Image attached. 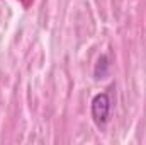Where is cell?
Here are the masks:
<instances>
[{"label":"cell","mask_w":146,"mask_h":145,"mask_svg":"<svg viewBox=\"0 0 146 145\" xmlns=\"http://www.w3.org/2000/svg\"><path fill=\"white\" fill-rule=\"evenodd\" d=\"M110 116V97L107 92H100L92 99V118L99 126H104Z\"/></svg>","instance_id":"1"}]
</instances>
